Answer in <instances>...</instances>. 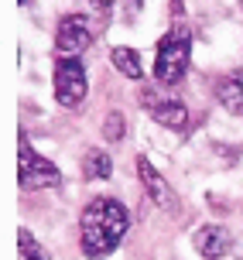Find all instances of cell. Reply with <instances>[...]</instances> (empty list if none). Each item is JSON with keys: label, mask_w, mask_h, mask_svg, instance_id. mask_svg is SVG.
Listing matches in <instances>:
<instances>
[{"label": "cell", "mask_w": 243, "mask_h": 260, "mask_svg": "<svg viewBox=\"0 0 243 260\" xmlns=\"http://www.w3.org/2000/svg\"><path fill=\"white\" fill-rule=\"evenodd\" d=\"M230 233L223 230V226H202L199 233H195V250L202 253L205 260H216V257H223L226 250H230Z\"/></svg>", "instance_id": "52a82bcc"}, {"label": "cell", "mask_w": 243, "mask_h": 260, "mask_svg": "<svg viewBox=\"0 0 243 260\" xmlns=\"http://www.w3.org/2000/svg\"><path fill=\"white\" fill-rule=\"evenodd\" d=\"M127 209L116 199H93L82 212V250L86 257H106L127 233Z\"/></svg>", "instance_id": "6da1fadb"}, {"label": "cell", "mask_w": 243, "mask_h": 260, "mask_svg": "<svg viewBox=\"0 0 243 260\" xmlns=\"http://www.w3.org/2000/svg\"><path fill=\"white\" fill-rule=\"evenodd\" d=\"M137 175H141V182L147 185V192H151V199L158 202L161 209H171L175 206V195H171V188H168V182L158 175V171L144 161V157H137Z\"/></svg>", "instance_id": "ba28073f"}, {"label": "cell", "mask_w": 243, "mask_h": 260, "mask_svg": "<svg viewBox=\"0 0 243 260\" xmlns=\"http://www.w3.org/2000/svg\"><path fill=\"white\" fill-rule=\"evenodd\" d=\"M110 62H113L127 79H141V76H144L141 55L134 52V48H113V52H110Z\"/></svg>", "instance_id": "30bf717a"}, {"label": "cell", "mask_w": 243, "mask_h": 260, "mask_svg": "<svg viewBox=\"0 0 243 260\" xmlns=\"http://www.w3.org/2000/svg\"><path fill=\"white\" fill-rule=\"evenodd\" d=\"M86 96V65L79 58H58L55 65V100L62 106H79Z\"/></svg>", "instance_id": "277c9868"}, {"label": "cell", "mask_w": 243, "mask_h": 260, "mask_svg": "<svg viewBox=\"0 0 243 260\" xmlns=\"http://www.w3.org/2000/svg\"><path fill=\"white\" fill-rule=\"evenodd\" d=\"M17 260H48V253H45V247L41 243H35V236L27 233V230H21L17 233Z\"/></svg>", "instance_id": "7c38bea8"}, {"label": "cell", "mask_w": 243, "mask_h": 260, "mask_svg": "<svg viewBox=\"0 0 243 260\" xmlns=\"http://www.w3.org/2000/svg\"><path fill=\"white\" fill-rule=\"evenodd\" d=\"M96 38L93 35V24L86 14H69V17H62L58 21V31H55V45H58V52L69 58H76L82 48H89V41Z\"/></svg>", "instance_id": "5b68a950"}, {"label": "cell", "mask_w": 243, "mask_h": 260, "mask_svg": "<svg viewBox=\"0 0 243 260\" xmlns=\"http://www.w3.org/2000/svg\"><path fill=\"white\" fill-rule=\"evenodd\" d=\"M17 182L21 188H51L58 185V168L45 161L38 151H31L27 137H21V147H17Z\"/></svg>", "instance_id": "3957f363"}, {"label": "cell", "mask_w": 243, "mask_h": 260, "mask_svg": "<svg viewBox=\"0 0 243 260\" xmlns=\"http://www.w3.org/2000/svg\"><path fill=\"white\" fill-rule=\"evenodd\" d=\"M93 4H96V7H110L113 0H93Z\"/></svg>", "instance_id": "5bb4252c"}, {"label": "cell", "mask_w": 243, "mask_h": 260, "mask_svg": "<svg viewBox=\"0 0 243 260\" xmlns=\"http://www.w3.org/2000/svg\"><path fill=\"white\" fill-rule=\"evenodd\" d=\"M82 171H86V178H110V171H113V165H110V157L103 154V151H89V154L82 157Z\"/></svg>", "instance_id": "8fae6325"}, {"label": "cell", "mask_w": 243, "mask_h": 260, "mask_svg": "<svg viewBox=\"0 0 243 260\" xmlns=\"http://www.w3.org/2000/svg\"><path fill=\"white\" fill-rule=\"evenodd\" d=\"M21 4H27V0H21Z\"/></svg>", "instance_id": "9a60e30c"}, {"label": "cell", "mask_w": 243, "mask_h": 260, "mask_svg": "<svg viewBox=\"0 0 243 260\" xmlns=\"http://www.w3.org/2000/svg\"><path fill=\"white\" fill-rule=\"evenodd\" d=\"M189 52H192V35L189 27H175L168 31L161 45H158V62H154V79L165 82V86H175L185 69H189Z\"/></svg>", "instance_id": "7a4b0ae2"}, {"label": "cell", "mask_w": 243, "mask_h": 260, "mask_svg": "<svg viewBox=\"0 0 243 260\" xmlns=\"http://www.w3.org/2000/svg\"><path fill=\"white\" fill-rule=\"evenodd\" d=\"M124 130H127V123H124V113H106V123H103V137L106 141H120L124 137Z\"/></svg>", "instance_id": "4fadbf2b"}, {"label": "cell", "mask_w": 243, "mask_h": 260, "mask_svg": "<svg viewBox=\"0 0 243 260\" xmlns=\"http://www.w3.org/2000/svg\"><path fill=\"white\" fill-rule=\"evenodd\" d=\"M216 96H219V103L226 106V110L243 113V69H236V72H230V76L219 79Z\"/></svg>", "instance_id": "9c48e42d"}, {"label": "cell", "mask_w": 243, "mask_h": 260, "mask_svg": "<svg viewBox=\"0 0 243 260\" xmlns=\"http://www.w3.org/2000/svg\"><path fill=\"white\" fill-rule=\"evenodd\" d=\"M141 103L147 106V110L154 113V120H158V123H165V127L181 130L185 123H189V110H185L178 100H158L154 92H141Z\"/></svg>", "instance_id": "8992f818"}]
</instances>
